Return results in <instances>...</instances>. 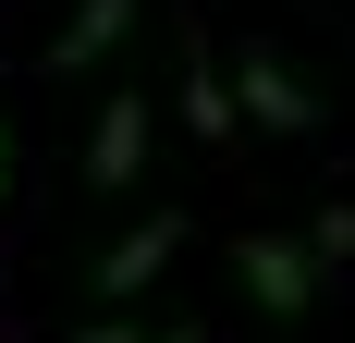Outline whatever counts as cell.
Returning a JSON list of instances; mask_svg holds the SVG:
<instances>
[{"instance_id": "30bf717a", "label": "cell", "mask_w": 355, "mask_h": 343, "mask_svg": "<svg viewBox=\"0 0 355 343\" xmlns=\"http://www.w3.org/2000/svg\"><path fill=\"white\" fill-rule=\"evenodd\" d=\"M0 196H12V123H0Z\"/></svg>"}, {"instance_id": "6da1fadb", "label": "cell", "mask_w": 355, "mask_h": 343, "mask_svg": "<svg viewBox=\"0 0 355 343\" xmlns=\"http://www.w3.org/2000/svg\"><path fill=\"white\" fill-rule=\"evenodd\" d=\"M233 270H245V294H257L270 319H306V307H319V258H306L294 233H245Z\"/></svg>"}, {"instance_id": "7a4b0ae2", "label": "cell", "mask_w": 355, "mask_h": 343, "mask_svg": "<svg viewBox=\"0 0 355 343\" xmlns=\"http://www.w3.org/2000/svg\"><path fill=\"white\" fill-rule=\"evenodd\" d=\"M233 123H270V135H306V123H319V86H306L294 62H270V49H257V62H233Z\"/></svg>"}, {"instance_id": "8992f818", "label": "cell", "mask_w": 355, "mask_h": 343, "mask_svg": "<svg viewBox=\"0 0 355 343\" xmlns=\"http://www.w3.org/2000/svg\"><path fill=\"white\" fill-rule=\"evenodd\" d=\"M184 123H196V135H233V86H220V49H209V37H184Z\"/></svg>"}, {"instance_id": "3957f363", "label": "cell", "mask_w": 355, "mask_h": 343, "mask_svg": "<svg viewBox=\"0 0 355 343\" xmlns=\"http://www.w3.org/2000/svg\"><path fill=\"white\" fill-rule=\"evenodd\" d=\"M172 245H184V208H147L135 233H123V245L98 258V270H86V282H98V307H123V294H147V282L172 270Z\"/></svg>"}, {"instance_id": "5b68a950", "label": "cell", "mask_w": 355, "mask_h": 343, "mask_svg": "<svg viewBox=\"0 0 355 343\" xmlns=\"http://www.w3.org/2000/svg\"><path fill=\"white\" fill-rule=\"evenodd\" d=\"M123 25H135V0H73V25L49 37V74H98L123 49Z\"/></svg>"}, {"instance_id": "52a82bcc", "label": "cell", "mask_w": 355, "mask_h": 343, "mask_svg": "<svg viewBox=\"0 0 355 343\" xmlns=\"http://www.w3.org/2000/svg\"><path fill=\"white\" fill-rule=\"evenodd\" d=\"M306 258H319V270H343V258H355V208H319V233H306Z\"/></svg>"}, {"instance_id": "277c9868", "label": "cell", "mask_w": 355, "mask_h": 343, "mask_svg": "<svg viewBox=\"0 0 355 343\" xmlns=\"http://www.w3.org/2000/svg\"><path fill=\"white\" fill-rule=\"evenodd\" d=\"M147 135H159V110H147V86H123V99L98 110V135H86V184H135Z\"/></svg>"}, {"instance_id": "ba28073f", "label": "cell", "mask_w": 355, "mask_h": 343, "mask_svg": "<svg viewBox=\"0 0 355 343\" xmlns=\"http://www.w3.org/2000/svg\"><path fill=\"white\" fill-rule=\"evenodd\" d=\"M73 343H135V319H86V331H73Z\"/></svg>"}, {"instance_id": "9c48e42d", "label": "cell", "mask_w": 355, "mask_h": 343, "mask_svg": "<svg viewBox=\"0 0 355 343\" xmlns=\"http://www.w3.org/2000/svg\"><path fill=\"white\" fill-rule=\"evenodd\" d=\"M135 343H209V331H196V319H172V331H135Z\"/></svg>"}]
</instances>
